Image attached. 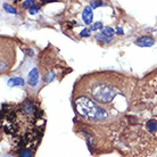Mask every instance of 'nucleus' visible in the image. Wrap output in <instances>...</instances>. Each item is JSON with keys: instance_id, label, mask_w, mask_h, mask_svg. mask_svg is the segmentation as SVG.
I'll return each instance as SVG.
<instances>
[{"instance_id": "obj_9", "label": "nucleus", "mask_w": 157, "mask_h": 157, "mask_svg": "<svg viewBox=\"0 0 157 157\" xmlns=\"http://www.w3.org/2000/svg\"><path fill=\"white\" fill-rule=\"evenodd\" d=\"M2 8H4L5 10H6V13H8V14H16V9L13 6H9V5L7 4H2Z\"/></svg>"}, {"instance_id": "obj_15", "label": "nucleus", "mask_w": 157, "mask_h": 157, "mask_svg": "<svg viewBox=\"0 0 157 157\" xmlns=\"http://www.w3.org/2000/svg\"><path fill=\"white\" fill-rule=\"evenodd\" d=\"M116 32H117L118 34H123V33H124V32H123V29L120 28V26H117V28H116Z\"/></svg>"}, {"instance_id": "obj_1", "label": "nucleus", "mask_w": 157, "mask_h": 157, "mask_svg": "<svg viewBox=\"0 0 157 157\" xmlns=\"http://www.w3.org/2000/svg\"><path fill=\"white\" fill-rule=\"evenodd\" d=\"M117 94L116 86H110L109 83L106 82H98L91 90V96L94 99V102H98L100 105L110 104L117 96Z\"/></svg>"}, {"instance_id": "obj_13", "label": "nucleus", "mask_w": 157, "mask_h": 157, "mask_svg": "<svg viewBox=\"0 0 157 157\" xmlns=\"http://www.w3.org/2000/svg\"><path fill=\"white\" fill-rule=\"evenodd\" d=\"M80 36H90V30H88V29H86V30H82V31L80 32Z\"/></svg>"}, {"instance_id": "obj_11", "label": "nucleus", "mask_w": 157, "mask_h": 157, "mask_svg": "<svg viewBox=\"0 0 157 157\" xmlns=\"http://www.w3.org/2000/svg\"><path fill=\"white\" fill-rule=\"evenodd\" d=\"M104 6V1H91L90 2V7L91 8H98Z\"/></svg>"}, {"instance_id": "obj_10", "label": "nucleus", "mask_w": 157, "mask_h": 157, "mask_svg": "<svg viewBox=\"0 0 157 157\" xmlns=\"http://www.w3.org/2000/svg\"><path fill=\"white\" fill-rule=\"evenodd\" d=\"M32 153L30 149H22L18 153V157H31Z\"/></svg>"}, {"instance_id": "obj_2", "label": "nucleus", "mask_w": 157, "mask_h": 157, "mask_svg": "<svg viewBox=\"0 0 157 157\" xmlns=\"http://www.w3.org/2000/svg\"><path fill=\"white\" fill-rule=\"evenodd\" d=\"M28 82L29 86H38V82H39V70H38V67H33L31 71L29 72Z\"/></svg>"}, {"instance_id": "obj_7", "label": "nucleus", "mask_w": 157, "mask_h": 157, "mask_svg": "<svg viewBox=\"0 0 157 157\" xmlns=\"http://www.w3.org/2000/svg\"><path fill=\"white\" fill-rule=\"evenodd\" d=\"M55 78H56V73L50 70V71H48L47 73L44 74V76H43V81H44L46 83H50L55 80Z\"/></svg>"}, {"instance_id": "obj_14", "label": "nucleus", "mask_w": 157, "mask_h": 157, "mask_svg": "<svg viewBox=\"0 0 157 157\" xmlns=\"http://www.w3.org/2000/svg\"><path fill=\"white\" fill-rule=\"evenodd\" d=\"M32 6H33V1H30V0L23 1V7L24 8H31Z\"/></svg>"}, {"instance_id": "obj_8", "label": "nucleus", "mask_w": 157, "mask_h": 157, "mask_svg": "<svg viewBox=\"0 0 157 157\" xmlns=\"http://www.w3.org/2000/svg\"><path fill=\"white\" fill-rule=\"evenodd\" d=\"M104 29V25H102L101 22H96L94 24L90 25V31H97V30H102Z\"/></svg>"}, {"instance_id": "obj_4", "label": "nucleus", "mask_w": 157, "mask_h": 157, "mask_svg": "<svg viewBox=\"0 0 157 157\" xmlns=\"http://www.w3.org/2000/svg\"><path fill=\"white\" fill-rule=\"evenodd\" d=\"M82 20L86 24H91V22L94 20V13H92V8H91L90 6H86V7L83 9Z\"/></svg>"}, {"instance_id": "obj_6", "label": "nucleus", "mask_w": 157, "mask_h": 157, "mask_svg": "<svg viewBox=\"0 0 157 157\" xmlns=\"http://www.w3.org/2000/svg\"><path fill=\"white\" fill-rule=\"evenodd\" d=\"M114 33H115L114 30H113L112 28H108V26H105V28L100 31V34L104 36H106V38H108V39H110L112 36H114Z\"/></svg>"}, {"instance_id": "obj_5", "label": "nucleus", "mask_w": 157, "mask_h": 157, "mask_svg": "<svg viewBox=\"0 0 157 157\" xmlns=\"http://www.w3.org/2000/svg\"><path fill=\"white\" fill-rule=\"evenodd\" d=\"M24 78H21V76H13L7 81V86H24Z\"/></svg>"}, {"instance_id": "obj_12", "label": "nucleus", "mask_w": 157, "mask_h": 157, "mask_svg": "<svg viewBox=\"0 0 157 157\" xmlns=\"http://www.w3.org/2000/svg\"><path fill=\"white\" fill-rule=\"evenodd\" d=\"M29 10H30V14L34 15V14H36V13H38V10H39V7H38V6H36V5H33V6H32Z\"/></svg>"}, {"instance_id": "obj_3", "label": "nucleus", "mask_w": 157, "mask_h": 157, "mask_svg": "<svg viewBox=\"0 0 157 157\" xmlns=\"http://www.w3.org/2000/svg\"><path fill=\"white\" fill-rule=\"evenodd\" d=\"M154 42V39L149 36H142L136 40V44L138 47H151Z\"/></svg>"}]
</instances>
